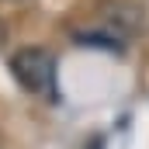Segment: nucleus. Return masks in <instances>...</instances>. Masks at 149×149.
Returning <instances> with one entry per match:
<instances>
[{
	"instance_id": "f257e3e1",
	"label": "nucleus",
	"mask_w": 149,
	"mask_h": 149,
	"mask_svg": "<svg viewBox=\"0 0 149 149\" xmlns=\"http://www.w3.org/2000/svg\"><path fill=\"white\" fill-rule=\"evenodd\" d=\"M10 73L28 94L56 101V59H52L49 49H21V52H14Z\"/></svg>"
},
{
	"instance_id": "f03ea898",
	"label": "nucleus",
	"mask_w": 149,
	"mask_h": 149,
	"mask_svg": "<svg viewBox=\"0 0 149 149\" xmlns=\"http://www.w3.org/2000/svg\"><path fill=\"white\" fill-rule=\"evenodd\" d=\"M101 10H108L104 14V21H108V28H114V35H135L139 28H142V7L139 3H132V0H104L101 3Z\"/></svg>"
}]
</instances>
